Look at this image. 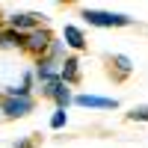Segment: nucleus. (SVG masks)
Here are the masks:
<instances>
[{
	"instance_id": "obj_12",
	"label": "nucleus",
	"mask_w": 148,
	"mask_h": 148,
	"mask_svg": "<svg viewBox=\"0 0 148 148\" xmlns=\"http://www.w3.org/2000/svg\"><path fill=\"white\" fill-rule=\"evenodd\" d=\"M127 119L130 121H148V104L145 107H133L130 113H127Z\"/></svg>"
},
{
	"instance_id": "obj_13",
	"label": "nucleus",
	"mask_w": 148,
	"mask_h": 148,
	"mask_svg": "<svg viewBox=\"0 0 148 148\" xmlns=\"http://www.w3.org/2000/svg\"><path fill=\"white\" fill-rule=\"evenodd\" d=\"M15 148H33V139H21V142H15Z\"/></svg>"
},
{
	"instance_id": "obj_5",
	"label": "nucleus",
	"mask_w": 148,
	"mask_h": 148,
	"mask_svg": "<svg viewBox=\"0 0 148 148\" xmlns=\"http://www.w3.org/2000/svg\"><path fill=\"white\" fill-rule=\"evenodd\" d=\"M33 77L39 80V86H45V83L56 80V77H59V62H56V59H51V56H42L39 62H36Z\"/></svg>"
},
{
	"instance_id": "obj_1",
	"label": "nucleus",
	"mask_w": 148,
	"mask_h": 148,
	"mask_svg": "<svg viewBox=\"0 0 148 148\" xmlns=\"http://www.w3.org/2000/svg\"><path fill=\"white\" fill-rule=\"evenodd\" d=\"M83 21L92 27H127L130 15L121 12H101V9H83Z\"/></svg>"
},
{
	"instance_id": "obj_10",
	"label": "nucleus",
	"mask_w": 148,
	"mask_h": 148,
	"mask_svg": "<svg viewBox=\"0 0 148 148\" xmlns=\"http://www.w3.org/2000/svg\"><path fill=\"white\" fill-rule=\"evenodd\" d=\"M113 65H116V71H119V74H116L119 80H121V77H127V74L133 71V62H130L125 53H116V56H113Z\"/></svg>"
},
{
	"instance_id": "obj_3",
	"label": "nucleus",
	"mask_w": 148,
	"mask_h": 148,
	"mask_svg": "<svg viewBox=\"0 0 148 148\" xmlns=\"http://www.w3.org/2000/svg\"><path fill=\"white\" fill-rule=\"evenodd\" d=\"M51 42H53L51 30H47V27H36L33 33H27V39H24V51L42 59L47 53V47H51Z\"/></svg>"
},
{
	"instance_id": "obj_11",
	"label": "nucleus",
	"mask_w": 148,
	"mask_h": 148,
	"mask_svg": "<svg viewBox=\"0 0 148 148\" xmlns=\"http://www.w3.org/2000/svg\"><path fill=\"white\" fill-rule=\"evenodd\" d=\"M65 125H68V113H65V110H56V113L51 116V127L59 130V127H65Z\"/></svg>"
},
{
	"instance_id": "obj_4",
	"label": "nucleus",
	"mask_w": 148,
	"mask_h": 148,
	"mask_svg": "<svg viewBox=\"0 0 148 148\" xmlns=\"http://www.w3.org/2000/svg\"><path fill=\"white\" fill-rule=\"evenodd\" d=\"M42 21L45 15H39V12H18V15H12L9 18V30H15V33H33L36 27H42Z\"/></svg>"
},
{
	"instance_id": "obj_9",
	"label": "nucleus",
	"mask_w": 148,
	"mask_h": 148,
	"mask_svg": "<svg viewBox=\"0 0 148 148\" xmlns=\"http://www.w3.org/2000/svg\"><path fill=\"white\" fill-rule=\"evenodd\" d=\"M62 39H65L68 47H74V51H83L86 47V36H83L80 27H74V24H65L62 27Z\"/></svg>"
},
{
	"instance_id": "obj_7",
	"label": "nucleus",
	"mask_w": 148,
	"mask_h": 148,
	"mask_svg": "<svg viewBox=\"0 0 148 148\" xmlns=\"http://www.w3.org/2000/svg\"><path fill=\"white\" fill-rule=\"evenodd\" d=\"M59 80H62L65 86L80 80V62H77V56H65L62 62H59Z\"/></svg>"
},
{
	"instance_id": "obj_2",
	"label": "nucleus",
	"mask_w": 148,
	"mask_h": 148,
	"mask_svg": "<svg viewBox=\"0 0 148 148\" xmlns=\"http://www.w3.org/2000/svg\"><path fill=\"white\" fill-rule=\"evenodd\" d=\"M33 107H36L33 95H27V98H9V95H3V101H0V113H3L6 119H24V116L33 113Z\"/></svg>"
},
{
	"instance_id": "obj_8",
	"label": "nucleus",
	"mask_w": 148,
	"mask_h": 148,
	"mask_svg": "<svg viewBox=\"0 0 148 148\" xmlns=\"http://www.w3.org/2000/svg\"><path fill=\"white\" fill-rule=\"evenodd\" d=\"M24 39H27V33H15V30H9V27H0V47H3V51L24 47Z\"/></svg>"
},
{
	"instance_id": "obj_6",
	"label": "nucleus",
	"mask_w": 148,
	"mask_h": 148,
	"mask_svg": "<svg viewBox=\"0 0 148 148\" xmlns=\"http://www.w3.org/2000/svg\"><path fill=\"white\" fill-rule=\"evenodd\" d=\"M71 104H77V107H95V110H116V107H119L116 98H101V95H89V92L74 95Z\"/></svg>"
}]
</instances>
